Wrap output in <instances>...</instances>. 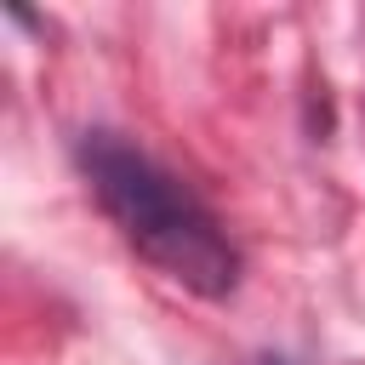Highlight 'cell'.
Masks as SVG:
<instances>
[{"instance_id":"1","label":"cell","mask_w":365,"mask_h":365,"mask_svg":"<svg viewBox=\"0 0 365 365\" xmlns=\"http://www.w3.org/2000/svg\"><path fill=\"white\" fill-rule=\"evenodd\" d=\"M80 171L108 211V222L131 240L137 257H148L165 279L200 291V297H228L240 279V251L228 228L205 211V200L171 177L154 154L131 148L120 131H86L80 143Z\"/></svg>"},{"instance_id":"2","label":"cell","mask_w":365,"mask_h":365,"mask_svg":"<svg viewBox=\"0 0 365 365\" xmlns=\"http://www.w3.org/2000/svg\"><path fill=\"white\" fill-rule=\"evenodd\" d=\"M262 365H285V359H262Z\"/></svg>"}]
</instances>
